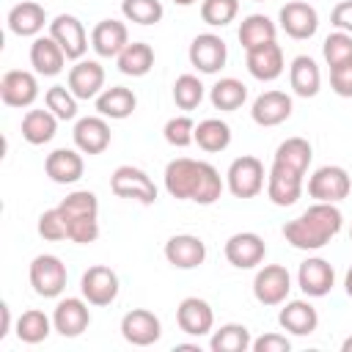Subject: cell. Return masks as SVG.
I'll list each match as a JSON object with an SVG mask.
<instances>
[{"label":"cell","mask_w":352,"mask_h":352,"mask_svg":"<svg viewBox=\"0 0 352 352\" xmlns=\"http://www.w3.org/2000/svg\"><path fill=\"white\" fill-rule=\"evenodd\" d=\"M223 179L214 165L204 160L176 157L165 165V190L176 201H195L201 206H212L223 195Z\"/></svg>","instance_id":"1"},{"label":"cell","mask_w":352,"mask_h":352,"mask_svg":"<svg viewBox=\"0 0 352 352\" xmlns=\"http://www.w3.org/2000/svg\"><path fill=\"white\" fill-rule=\"evenodd\" d=\"M341 226H344V214L336 204L314 201V206H308L300 217L283 226V236L297 250H319L333 236H338Z\"/></svg>","instance_id":"2"},{"label":"cell","mask_w":352,"mask_h":352,"mask_svg":"<svg viewBox=\"0 0 352 352\" xmlns=\"http://www.w3.org/2000/svg\"><path fill=\"white\" fill-rule=\"evenodd\" d=\"M226 187L234 198H256L264 190V162L253 154L236 157L226 170Z\"/></svg>","instance_id":"3"},{"label":"cell","mask_w":352,"mask_h":352,"mask_svg":"<svg viewBox=\"0 0 352 352\" xmlns=\"http://www.w3.org/2000/svg\"><path fill=\"white\" fill-rule=\"evenodd\" d=\"M28 278H30V286L38 297H60L63 289H66V280H69V272H66V264L52 256V253H41L30 261V270H28Z\"/></svg>","instance_id":"4"},{"label":"cell","mask_w":352,"mask_h":352,"mask_svg":"<svg viewBox=\"0 0 352 352\" xmlns=\"http://www.w3.org/2000/svg\"><path fill=\"white\" fill-rule=\"evenodd\" d=\"M352 192V179L341 165H322L308 176V195L322 204H341Z\"/></svg>","instance_id":"5"},{"label":"cell","mask_w":352,"mask_h":352,"mask_svg":"<svg viewBox=\"0 0 352 352\" xmlns=\"http://www.w3.org/2000/svg\"><path fill=\"white\" fill-rule=\"evenodd\" d=\"M110 190L113 195L118 198H129V201H138L143 206H151L157 201V187L154 182L148 179L146 170L135 168V165H118L110 176Z\"/></svg>","instance_id":"6"},{"label":"cell","mask_w":352,"mask_h":352,"mask_svg":"<svg viewBox=\"0 0 352 352\" xmlns=\"http://www.w3.org/2000/svg\"><path fill=\"white\" fill-rule=\"evenodd\" d=\"M292 292V275L283 264H264L253 278V297L261 305H283Z\"/></svg>","instance_id":"7"},{"label":"cell","mask_w":352,"mask_h":352,"mask_svg":"<svg viewBox=\"0 0 352 352\" xmlns=\"http://www.w3.org/2000/svg\"><path fill=\"white\" fill-rule=\"evenodd\" d=\"M80 292H82V297L91 302V305H110V302H116V297H118V292H121V283H118V275H116V270H110V267H104V264H94V267H88L85 272H82V278H80Z\"/></svg>","instance_id":"8"},{"label":"cell","mask_w":352,"mask_h":352,"mask_svg":"<svg viewBox=\"0 0 352 352\" xmlns=\"http://www.w3.org/2000/svg\"><path fill=\"white\" fill-rule=\"evenodd\" d=\"M278 22H280V30L289 38L305 41V38L316 36V30H319V11L311 3H305V0H289L280 8Z\"/></svg>","instance_id":"9"},{"label":"cell","mask_w":352,"mask_h":352,"mask_svg":"<svg viewBox=\"0 0 352 352\" xmlns=\"http://www.w3.org/2000/svg\"><path fill=\"white\" fill-rule=\"evenodd\" d=\"M187 58L201 74H217L228 60V47L217 33H198L190 41Z\"/></svg>","instance_id":"10"},{"label":"cell","mask_w":352,"mask_h":352,"mask_svg":"<svg viewBox=\"0 0 352 352\" xmlns=\"http://www.w3.org/2000/svg\"><path fill=\"white\" fill-rule=\"evenodd\" d=\"M121 336L132 346H151L162 336V322L148 308H132L121 316Z\"/></svg>","instance_id":"11"},{"label":"cell","mask_w":352,"mask_h":352,"mask_svg":"<svg viewBox=\"0 0 352 352\" xmlns=\"http://www.w3.org/2000/svg\"><path fill=\"white\" fill-rule=\"evenodd\" d=\"M226 261L236 270H253L264 261L267 256V245L264 239L256 234V231H239V234H231L226 239Z\"/></svg>","instance_id":"12"},{"label":"cell","mask_w":352,"mask_h":352,"mask_svg":"<svg viewBox=\"0 0 352 352\" xmlns=\"http://www.w3.org/2000/svg\"><path fill=\"white\" fill-rule=\"evenodd\" d=\"M50 36L60 44V50L66 52L69 60L85 58L91 38H88V33H85V25H82L74 14H58V16L50 22Z\"/></svg>","instance_id":"13"},{"label":"cell","mask_w":352,"mask_h":352,"mask_svg":"<svg viewBox=\"0 0 352 352\" xmlns=\"http://www.w3.org/2000/svg\"><path fill=\"white\" fill-rule=\"evenodd\" d=\"M302 176L305 173H300L289 165L272 162V168L267 173V198L275 206H294L302 195Z\"/></svg>","instance_id":"14"},{"label":"cell","mask_w":352,"mask_h":352,"mask_svg":"<svg viewBox=\"0 0 352 352\" xmlns=\"http://www.w3.org/2000/svg\"><path fill=\"white\" fill-rule=\"evenodd\" d=\"M88 300L85 297H63L58 300L55 311H52V324L55 333H60L63 338H77L88 330L91 324V311H88Z\"/></svg>","instance_id":"15"},{"label":"cell","mask_w":352,"mask_h":352,"mask_svg":"<svg viewBox=\"0 0 352 352\" xmlns=\"http://www.w3.org/2000/svg\"><path fill=\"white\" fill-rule=\"evenodd\" d=\"M0 99L6 107H30L38 99V80L33 72L11 69L0 80Z\"/></svg>","instance_id":"16"},{"label":"cell","mask_w":352,"mask_h":352,"mask_svg":"<svg viewBox=\"0 0 352 352\" xmlns=\"http://www.w3.org/2000/svg\"><path fill=\"white\" fill-rule=\"evenodd\" d=\"M297 286L302 289L305 297H324L333 292L336 286V270L327 258L322 256H311L300 264L297 270Z\"/></svg>","instance_id":"17"},{"label":"cell","mask_w":352,"mask_h":352,"mask_svg":"<svg viewBox=\"0 0 352 352\" xmlns=\"http://www.w3.org/2000/svg\"><path fill=\"white\" fill-rule=\"evenodd\" d=\"M66 85L72 88V94L77 99H96L104 91V66L99 60L91 58H80L74 60V66L69 69Z\"/></svg>","instance_id":"18"},{"label":"cell","mask_w":352,"mask_h":352,"mask_svg":"<svg viewBox=\"0 0 352 352\" xmlns=\"http://www.w3.org/2000/svg\"><path fill=\"white\" fill-rule=\"evenodd\" d=\"M176 324H179L182 333H187L192 338L209 336L212 327H214V311L201 297H184L176 308Z\"/></svg>","instance_id":"19"},{"label":"cell","mask_w":352,"mask_h":352,"mask_svg":"<svg viewBox=\"0 0 352 352\" xmlns=\"http://www.w3.org/2000/svg\"><path fill=\"white\" fill-rule=\"evenodd\" d=\"M294 110V102L286 91H264L253 99V107H250V118L258 124V126H278L283 121H289Z\"/></svg>","instance_id":"20"},{"label":"cell","mask_w":352,"mask_h":352,"mask_svg":"<svg viewBox=\"0 0 352 352\" xmlns=\"http://www.w3.org/2000/svg\"><path fill=\"white\" fill-rule=\"evenodd\" d=\"M72 138H74V148H80V151L88 154V157L102 154V151L110 146V140H113L110 124H107L104 116H85V118H80V121L74 124Z\"/></svg>","instance_id":"21"},{"label":"cell","mask_w":352,"mask_h":352,"mask_svg":"<svg viewBox=\"0 0 352 352\" xmlns=\"http://www.w3.org/2000/svg\"><path fill=\"white\" fill-rule=\"evenodd\" d=\"M165 258L176 270H195L206 261V245L195 234H176L165 242Z\"/></svg>","instance_id":"22"},{"label":"cell","mask_w":352,"mask_h":352,"mask_svg":"<svg viewBox=\"0 0 352 352\" xmlns=\"http://www.w3.org/2000/svg\"><path fill=\"white\" fill-rule=\"evenodd\" d=\"M245 63H248V72L250 77H256L258 82H272L283 74V50L278 41H270V44H261V47H253L245 52Z\"/></svg>","instance_id":"23"},{"label":"cell","mask_w":352,"mask_h":352,"mask_svg":"<svg viewBox=\"0 0 352 352\" xmlns=\"http://www.w3.org/2000/svg\"><path fill=\"white\" fill-rule=\"evenodd\" d=\"M85 160L80 148H55L44 160V173L55 184H77L82 179Z\"/></svg>","instance_id":"24"},{"label":"cell","mask_w":352,"mask_h":352,"mask_svg":"<svg viewBox=\"0 0 352 352\" xmlns=\"http://www.w3.org/2000/svg\"><path fill=\"white\" fill-rule=\"evenodd\" d=\"M6 22H8V30H11L14 36H19V38H36V36H41L44 25H50L44 6L36 3V0H22V3H16V6L8 11V19H6Z\"/></svg>","instance_id":"25"},{"label":"cell","mask_w":352,"mask_h":352,"mask_svg":"<svg viewBox=\"0 0 352 352\" xmlns=\"http://www.w3.org/2000/svg\"><path fill=\"white\" fill-rule=\"evenodd\" d=\"M129 44V30L121 19H102L91 30V47L99 58H118Z\"/></svg>","instance_id":"26"},{"label":"cell","mask_w":352,"mask_h":352,"mask_svg":"<svg viewBox=\"0 0 352 352\" xmlns=\"http://www.w3.org/2000/svg\"><path fill=\"white\" fill-rule=\"evenodd\" d=\"M66 52L52 36H36L30 44V66L41 77H58L66 69Z\"/></svg>","instance_id":"27"},{"label":"cell","mask_w":352,"mask_h":352,"mask_svg":"<svg viewBox=\"0 0 352 352\" xmlns=\"http://www.w3.org/2000/svg\"><path fill=\"white\" fill-rule=\"evenodd\" d=\"M278 324L292 336H311L319 327V314L308 300H286L278 314Z\"/></svg>","instance_id":"28"},{"label":"cell","mask_w":352,"mask_h":352,"mask_svg":"<svg viewBox=\"0 0 352 352\" xmlns=\"http://www.w3.org/2000/svg\"><path fill=\"white\" fill-rule=\"evenodd\" d=\"M94 102H96V113L104 116V118H113V121L129 118V116L135 113V107H138L135 91L124 88V85H110V88H104Z\"/></svg>","instance_id":"29"},{"label":"cell","mask_w":352,"mask_h":352,"mask_svg":"<svg viewBox=\"0 0 352 352\" xmlns=\"http://www.w3.org/2000/svg\"><path fill=\"white\" fill-rule=\"evenodd\" d=\"M289 85L297 96L302 99H311L319 94L322 88V72L316 66V60L311 55H297L289 66Z\"/></svg>","instance_id":"30"},{"label":"cell","mask_w":352,"mask_h":352,"mask_svg":"<svg viewBox=\"0 0 352 352\" xmlns=\"http://www.w3.org/2000/svg\"><path fill=\"white\" fill-rule=\"evenodd\" d=\"M278 36V25L267 16V14H248L242 22H239V30H236V38L242 44V50H253V47H261V44H270L275 41Z\"/></svg>","instance_id":"31"},{"label":"cell","mask_w":352,"mask_h":352,"mask_svg":"<svg viewBox=\"0 0 352 352\" xmlns=\"http://www.w3.org/2000/svg\"><path fill=\"white\" fill-rule=\"evenodd\" d=\"M22 138L30 143V146H44L55 138L58 132V116L50 113L47 107L44 110H28L22 116Z\"/></svg>","instance_id":"32"},{"label":"cell","mask_w":352,"mask_h":352,"mask_svg":"<svg viewBox=\"0 0 352 352\" xmlns=\"http://www.w3.org/2000/svg\"><path fill=\"white\" fill-rule=\"evenodd\" d=\"M118 72L126 77H146L154 69V50L146 41H129L116 58Z\"/></svg>","instance_id":"33"},{"label":"cell","mask_w":352,"mask_h":352,"mask_svg":"<svg viewBox=\"0 0 352 352\" xmlns=\"http://www.w3.org/2000/svg\"><path fill=\"white\" fill-rule=\"evenodd\" d=\"M209 102L214 110L223 113H234L248 102V85L236 77H220L212 88H209Z\"/></svg>","instance_id":"34"},{"label":"cell","mask_w":352,"mask_h":352,"mask_svg":"<svg viewBox=\"0 0 352 352\" xmlns=\"http://www.w3.org/2000/svg\"><path fill=\"white\" fill-rule=\"evenodd\" d=\"M195 143L206 154H220L231 146V126L223 118H204L195 124Z\"/></svg>","instance_id":"35"},{"label":"cell","mask_w":352,"mask_h":352,"mask_svg":"<svg viewBox=\"0 0 352 352\" xmlns=\"http://www.w3.org/2000/svg\"><path fill=\"white\" fill-rule=\"evenodd\" d=\"M52 330H55L52 316H47V314L38 311V308L22 311V316L16 319V327H14V333H16V338H19L22 344H41V341H47V336H50Z\"/></svg>","instance_id":"36"},{"label":"cell","mask_w":352,"mask_h":352,"mask_svg":"<svg viewBox=\"0 0 352 352\" xmlns=\"http://www.w3.org/2000/svg\"><path fill=\"white\" fill-rule=\"evenodd\" d=\"M209 346H212V352H248L253 346V336L245 324L228 322V324H220L217 330H212Z\"/></svg>","instance_id":"37"},{"label":"cell","mask_w":352,"mask_h":352,"mask_svg":"<svg viewBox=\"0 0 352 352\" xmlns=\"http://www.w3.org/2000/svg\"><path fill=\"white\" fill-rule=\"evenodd\" d=\"M58 206H60L66 223H74V220H99V201H96V195L91 190H74Z\"/></svg>","instance_id":"38"},{"label":"cell","mask_w":352,"mask_h":352,"mask_svg":"<svg viewBox=\"0 0 352 352\" xmlns=\"http://www.w3.org/2000/svg\"><path fill=\"white\" fill-rule=\"evenodd\" d=\"M311 160H314V148H311V143H308L305 138H286V140L275 148V157H272V162L289 165V168H294V170H300V173L308 170Z\"/></svg>","instance_id":"39"},{"label":"cell","mask_w":352,"mask_h":352,"mask_svg":"<svg viewBox=\"0 0 352 352\" xmlns=\"http://www.w3.org/2000/svg\"><path fill=\"white\" fill-rule=\"evenodd\" d=\"M121 14H124L126 22H135V25L148 28V25L162 22L165 8H162L160 0H124L121 3Z\"/></svg>","instance_id":"40"},{"label":"cell","mask_w":352,"mask_h":352,"mask_svg":"<svg viewBox=\"0 0 352 352\" xmlns=\"http://www.w3.org/2000/svg\"><path fill=\"white\" fill-rule=\"evenodd\" d=\"M204 94L206 88L195 74H179L173 82V102L179 110H195L204 102Z\"/></svg>","instance_id":"41"},{"label":"cell","mask_w":352,"mask_h":352,"mask_svg":"<svg viewBox=\"0 0 352 352\" xmlns=\"http://www.w3.org/2000/svg\"><path fill=\"white\" fill-rule=\"evenodd\" d=\"M77 102H80V99L72 94L69 85H52V88H47V94H44V107H47L50 113H55L58 121H72V118H77Z\"/></svg>","instance_id":"42"},{"label":"cell","mask_w":352,"mask_h":352,"mask_svg":"<svg viewBox=\"0 0 352 352\" xmlns=\"http://www.w3.org/2000/svg\"><path fill=\"white\" fill-rule=\"evenodd\" d=\"M239 0H201V19L209 28H226L236 19Z\"/></svg>","instance_id":"43"},{"label":"cell","mask_w":352,"mask_h":352,"mask_svg":"<svg viewBox=\"0 0 352 352\" xmlns=\"http://www.w3.org/2000/svg\"><path fill=\"white\" fill-rule=\"evenodd\" d=\"M162 135L173 148H187L190 143H195V121L190 116H173L165 121Z\"/></svg>","instance_id":"44"},{"label":"cell","mask_w":352,"mask_h":352,"mask_svg":"<svg viewBox=\"0 0 352 352\" xmlns=\"http://www.w3.org/2000/svg\"><path fill=\"white\" fill-rule=\"evenodd\" d=\"M38 236L47 239V242L69 239V223H66L60 206H52V209H47V212L38 214Z\"/></svg>","instance_id":"45"},{"label":"cell","mask_w":352,"mask_h":352,"mask_svg":"<svg viewBox=\"0 0 352 352\" xmlns=\"http://www.w3.org/2000/svg\"><path fill=\"white\" fill-rule=\"evenodd\" d=\"M322 55H324L327 66H338L341 60L352 58V36L344 33V30L330 33V36L324 38V44H322Z\"/></svg>","instance_id":"46"},{"label":"cell","mask_w":352,"mask_h":352,"mask_svg":"<svg viewBox=\"0 0 352 352\" xmlns=\"http://www.w3.org/2000/svg\"><path fill=\"white\" fill-rule=\"evenodd\" d=\"M330 88L333 94L352 99V58L341 60L338 66H330Z\"/></svg>","instance_id":"47"},{"label":"cell","mask_w":352,"mask_h":352,"mask_svg":"<svg viewBox=\"0 0 352 352\" xmlns=\"http://www.w3.org/2000/svg\"><path fill=\"white\" fill-rule=\"evenodd\" d=\"M253 352H289L292 341L286 338V333H264L258 338H253Z\"/></svg>","instance_id":"48"},{"label":"cell","mask_w":352,"mask_h":352,"mask_svg":"<svg viewBox=\"0 0 352 352\" xmlns=\"http://www.w3.org/2000/svg\"><path fill=\"white\" fill-rule=\"evenodd\" d=\"M330 25L336 30H344L352 36V0H341L333 11H330Z\"/></svg>","instance_id":"49"},{"label":"cell","mask_w":352,"mask_h":352,"mask_svg":"<svg viewBox=\"0 0 352 352\" xmlns=\"http://www.w3.org/2000/svg\"><path fill=\"white\" fill-rule=\"evenodd\" d=\"M0 316H3L0 338H6V336H8V330H11V308H8V302H3V305H0Z\"/></svg>","instance_id":"50"},{"label":"cell","mask_w":352,"mask_h":352,"mask_svg":"<svg viewBox=\"0 0 352 352\" xmlns=\"http://www.w3.org/2000/svg\"><path fill=\"white\" fill-rule=\"evenodd\" d=\"M344 289H346V294L352 297V267H349L346 275H344Z\"/></svg>","instance_id":"51"},{"label":"cell","mask_w":352,"mask_h":352,"mask_svg":"<svg viewBox=\"0 0 352 352\" xmlns=\"http://www.w3.org/2000/svg\"><path fill=\"white\" fill-rule=\"evenodd\" d=\"M341 352H352V336H349V338H344V344H341Z\"/></svg>","instance_id":"52"},{"label":"cell","mask_w":352,"mask_h":352,"mask_svg":"<svg viewBox=\"0 0 352 352\" xmlns=\"http://www.w3.org/2000/svg\"><path fill=\"white\" fill-rule=\"evenodd\" d=\"M173 3H176V6H182V8H187V6H195L198 0H173Z\"/></svg>","instance_id":"53"},{"label":"cell","mask_w":352,"mask_h":352,"mask_svg":"<svg viewBox=\"0 0 352 352\" xmlns=\"http://www.w3.org/2000/svg\"><path fill=\"white\" fill-rule=\"evenodd\" d=\"M349 242H352V228H349Z\"/></svg>","instance_id":"54"},{"label":"cell","mask_w":352,"mask_h":352,"mask_svg":"<svg viewBox=\"0 0 352 352\" xmlns=\"http://www.w3.org/2000/svg\"><path fill=\"white\" fill-rule=\"evenodd\" d=\"M256 3H264V0H256Z\"/></svg>","instance_id":"55"}]
</instances>
